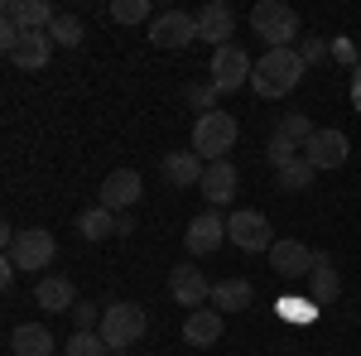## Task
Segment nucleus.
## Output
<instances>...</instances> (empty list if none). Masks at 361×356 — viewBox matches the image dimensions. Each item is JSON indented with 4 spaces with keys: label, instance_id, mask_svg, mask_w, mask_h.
I'll list each match as a JSON object with an SVG mask.
<instances>
[{
    "label": "nucleus",
    "instance_id": "2eb2a0df",
    "mask_svg": "<svg viewBox=\"0 0 361 356\" xmlns=\"http://www.w3.org/2000/svg\"><path fill=\"white\" fill-rule=\"evenodd\" d=\"M10 63L15 68H25V73H39V68H49V58H54V39H49V29H29L15 39V49H10Z\"/></svg>",
    "mask_w": 361,
    "mask_h": 356
},
{
    "label": "nucleus",
    "instance_id": "7ed1b4c3",
    "mask_svg": "<svg viewBox=\"0 0 361 356\" xmlns=\"http://www.w3.org/2000/svg\"><path fill=\"white\" fill-rule=\"evenodd\" d=\"M236 135H241L236 116H226L222 106L207 111V116H197V121H193V154H202L207 164H217L226 149L236 145Z\"/></svg>",
    "mask_w": 361,
    "mask_h": 356
},
{
    "label": "nucleus",
    "instance_id": "412c9836",
    "mask_svg": "<svg viewBox=\"0 0 361 356\" xmlns=\"http://www.w3.org/2000/svg\"><path fill=\"white\" fill-rule=\"evenodd\" d=\"M10 352L15 356H54L58 342L44 323H20V328L10 332Z\"/></svg>",
    "mask_w": 361,
    "mask_h": 356
},
{
    "label": "nucleus",
    "instance_id": "f704fd0d",
    "mask_svg": "<svg viewBox=\"0 0 361 356\" xmlns=\"http://www.w3.org/2000/svg\"><path fill=\"white\" fill-rule=\"evenodd\" d=\"M130 231H135V221H130V212H121L116 217V236H130Z\"/></svg>",
    "mask_w": 361,
    "mask_h": 356
},
{
    "label": "nucleus",
    "instance_id": "c756f323",
    "mask_svg": "<svg viewBox=\"0 0 361 356\" xmlns=\"http://www.w3.org/2000/svg\"><path fill=\"white\" fill-rule=\"evenodd\" d=\"M313 130H318V125H313L308 116H299V111H294V116H284V121L275 125V135L294 140V145H308V140H313Z\"/></svg>",
    "mask_w": 361,
    "mask_h": 356
},
{
    "label": "nucleus",
    "instance_id": "aec40b11",
    "mask_svg": "<svg viewBox=\"0 0 361 356\" xmlns=\"http://www.w3.org/2000/svg\"><path fill=\"white\" fill-rule=\"evenodd\" d=\"M183 342L188 347H217L222 342V313L217 308H193L183 318Z\"/></svg>",
    "mask_w": 361,
    "mask_h": 356
},
{
    "label": "nucleus",
    "instance_id": "423d86ee",
    "mask_svg": "<svg viewBox=\"0 0 361 356\" xmlns=\"http://www.w3.org/2000/svg\"><path fill=\"white\" fill-rule=\"evenodd\" d=\"M226 241L236 250H265L270 255V246H275V236H270V217L265 212H255V207H241V212H231L226 217Z\"/></svg>",
    "mask_w": 361,
    "mask_h": 356
},
{
    "label": "nucleus",
    "instance_id": "bb28decb",
    "mask_svg": "<svg viewBox=\"0 0 361 356\" xmlns=\"http://www.w3.org/2000/svg\"><path fill=\"white\" fill-rule=\"evenodd\" d=\"M299 154H304V149H299L294 140H284V135H270V145H265V164L275 168V173H279L284 164H294Z\"/></svg>",
    "mask_w": 361,
    "mask_h": 356
},
{
    "label": "nucleus",
    "instance_id": "a878e982",
    "mask_svg": "<svg viewBox=\"0 0 361 356\" xmlns=\"http://www.w3.org/2000/svg\"><path fill=\"white\" fill-rule=\"evenodd\" d=\"M82 20H78V15H68V10H58V20L54 25H49V39H54V44H63V49H78V44H82Z\"/></svg>",
    "mask_w": 361,
    "mask_h": 356
},
{
    "label": "nucleus",
    "instance_id": "20e7f679",
    "mask_svg": "<svg viewBox=\"0 0 361 356\" xmlns=\"http://www.w3.org/2000/svg\"><path fill=\"white\" fill-rule=\"evenodd\" d=\"M145 328H149V313L140 303H111V308H102V337H106L111 352H130L145 337Z\"/></svg>",
    "mask_w": 361,
    "mask_h": 356
},
{
    "label": "nucleus",
    "instance_id": "5701e85b",
    "mask_svg": "<svg viewBox=\"0 0 361 356\" xmlns=\"http://www.w3.org/2000/svg\"><path fill=\"white\" fill-rule=\"evenodd\" d=\"M308 284H313V303H333L342 279L333 270V255L328 250H313V270H308Z\"/></svg>",
    "mask_w": 361,
    "mask_h": 356
},
{
    "label": "nucleus",
    "instance_id": "c85d7f7f",
    "mask_svg": "<svg viewBox=\"0 0 361 356\" xmlns=\"http://www.w3.org/2000/svg\"><path fill=\"white\" fill-rule=\"evenodd\" d=\"M111 347H106V337L102 332H73L68 337V356H106Z\"/></svg>",
    "mask_w": 361,
    "mask_h": 356
},
{
    "label": "nucleus",
    "instance_id": "ddd939ff",
    "mask_svg": "<svg viewBox=\"0 0 361 356\" xmlns=\"http://www.w3.org/2000/svg\"><path fill=\"white\" fill-rule=\"evenodd\" d=\"M270 270H275L279 279H308V270H313V250H308L304 241H294V236H284V241L270 246Z\"/></svg>",
    "mask_w": 361,
    "mask_h": 356
},
{
    "label": "nucleus",
    "instance_id": "f03ea898",
    "mask_svg": "<svg viewBox=\"0 0 361 356\" xmlns=\"http://www.w3.org/2000/svg\"><path fill=\"white\" fill-rule=\"evenodd\" d=\"M250 25H255V39H265V49H294V39H299V10L284 5V0H255Z\"/></svg>",
    "mask_w": 361,
    "mask_h": 356
},
{
    "label": "nucleus",
    "instance_id": "4468645a",
    "mask_svg": "<svg viewBox=\"0 0 361 356\" xmlns=\"http://www.w3.org/2000/svg\"><path fill=\"white\" fill-rule=\"evenodd\" d=\"M0 20H10L20 34L49 29L58 20V5H49V0H5V5H0Z\"/></svg>",
    "mask_w": 361,
    "mask_h": 356
},
{
    "label": "nucleus",
    "instance_id": "9d476101",
    "mask_svg": "<svg viewBox=\"0 0 361 356\" xmlns=\"http://www.w3.org/2000/svg\"><path fill=\"white\" fill-rule=\"evenodd\" d=\"M140 197H145V183H140L135 168H111V173L102 178V207H111L116 217L130 212Z\"/></svg>",
    "mask_w": 361,
    "mask_h": 356
},
{
    "label": "nucleus",
    "instance_id": "c9c22d12",
    "mask_svg": "<svg viewBox=\"0 0 361 356\" xmlns=\"http://www.w3.org/2000/svg\"><path fill=\"white\" fill-rule=\"evenodd\" d=\"M357 78H361V73H357ZM357 106H361V82H357Z\"/></svg>",
    "mask_w": 361,
    "mask_h": 356
},
{
    "label": "nucleus",
    "instance_id": "6ab92c4d",
    "mask_svg": "<svg viewBox=\"0 0 361 356\" xmlns=\"http://www.w3.org/2000/svg\"><path fill=\"white\" fill-rule=\"evenodd\" d=\"M34 303H39L44 313H73V308H78V289H73L68 274H44V279L34 284Z\"/></svg>",
    "mask_w": 361,
    "mask_h": 356
},
{
    "label": "nucleus",
    "instance_id": "2f4dec72",
    "mask_svg": "<svg viewBox=\"0 0 361 356\" xmlns=\"http://www.w3.org/2000/svg\"><path fill=\"white\" fill-rule=\"evenodd\" d=\"M73 323H78V332H102V308L78 299V308H73Z\"/></svg>",
    "mask_w": 361,
    "mask_h": 356
},
{
    "label": "nucleus",
    "instance_id": "f257e3e1",
    "mask_svg": "<svg viewBox=\"0 0 361 356\" xmlns=\"http://www.w3.org/2000/svg\"><path fill=\"white\" fill-rule=\"evenodd\" d=\"M308 63L299 49H265L260 63H255V73H250V92L260 97V102H279V97H289L294 87L304 82Z\"/></svg>",
    "mask_w": 361,
    "mask_h": 356
},
{
    "label": "nucleus",
    "instance_id": "4be33fe9",
    "mask_svg": "<svg viewBox=\"0 0 361 356\" xmlns=\"http://www.w3.org/2000/svg\"><path fill=\"white\" fill-rule=\"evenodd\" d=\"M250 303H255V289H250V279H217L212 284V308L217 313H246Z\"/></svg>",
    "mask_w": 361,
    "mask_h": 356
},
{
    "label": "nucleus",
    "instance_id": "a211bd4d",
    "mask_svg": "<svg viewBox=\"0 0 361 356\" xmlns=\"http://www.w3.org/2000/svg\"><path fill=\"white\" fill-rule=\"evenodd\" d=\"M231 29H236V15H231V5H222V0H207V5L197 10V39H207L212 49H226Z\"/></svg>",
    "mask_w": 361,
    "mask_h": 356
},
{
    "label": "nucleus",
    "instance_id": "7c9ffc66",
    "mask_svg": "<svg viewBox=\"0 0 361 356\" xmlns=\"http://www.w3.org/2000/svg\"><path fill=\"white\" fill-rule=\"evenodd\" d=\"M217 97H222V92H217L212 82L183 87V102H188V106H197V116H207V111H217Z\"/></svg>",
    "mask_w": 361,
    "mask_h": 356
},
{
    "label": "nucleus",
    "instance_id": "0eeeda50",
    "mask_svg": "<svg viewBox=\"0 0 361 356\" xmlns=\"http://www.w3.org/2000/svg\"><path fill=\"white\" fill-rule=\"evenodd\" d=\"M212 78L207 82L217 87V92H236V87H250V73H255V63L241 44H226V49H212V68H207Z\"/></svg>",
    "mask_w": 361,
    "mask_h": 356
},
{
    "label": "nucleus",
    "instance_id": "f3484780",
    "mask_svg": "<svg viewBox=\"0 0 361 356\" xmlns=\"http://www.w3.org/2000/svg\"><path fill=\"white\" fill-rule=\"evenodd\" d=\"M222 236H226L222 212H197L188 221V231H183V246H188V255H212V250L222 246Z\"/></svg>",
    "mask_w": 361,
    "mask_h": 356
},
{
    "label": "nucleus",
    "instance_id": "1a4fd4ad",
    "mask_svg": "<svg viewBox=\"0 0 361 356\" xmlns=\"http://www.w3.org/2000/svg\"><path fill=\"white\" fill-rule=\"evenodd\" d=\"M347 154H352L347 135H342V130H328V125H318L313 140L304 145V159L318 168V173H323V168H342V164H347Z\"/></svg>",
    "mask_w": 361,
    "mask_h": 356
},
{
    "label": "nucleus",
    "instance_id": "72a5a7b5",
    "mask_svg": "<svg viewBox=\"0 0 361 356\" xmlns=\"http://www.w3.org/2000/svg\"><path fill=\"white\" fill-rule=\"evenodd\" d=\"M333 58H337V63H347V68H357V44H352V39H337V44H333Z\"/></svg>",
    "mask_w": 361,
    "mask_h": 356
},
{
    "label": "nucleus",
    "instance_id": "6e6552de",
    "mask_svg": "<svg viewBox=\"0 0 361 356\" xmlns=\"http://www.w3.org/2000/svg\"><path fill=\"white\" fill-rule=\"evenodd\" d=\"M197 39V15L188 10H159L149 20V44L154 49H188Z\"/></svg>",
    "mask_w": 361,
    "mask_h": 356
},
{
    "label": "nucleus",
    "instance_id": "dca6fc26",
    "mask_svg": "<svg viewBox=\"0 0 361 356\" xmlns=\"http://www.w3.org/2000/svg\"><path fill=\"white\" fill-rule=\"evenodd\" d=\"M202 197L212 202V212L217 207H226L231 197H236V188H241V173H236V164L231 159H217V164H207V173H202Z\"/></svg>",
    "mask_w": 361,
    "mask_h": 356
},
{
    "label": "nucleus",
    "instance_id": "f8f14e48",
    "mask_svg": "<svg viewBox=\"0 0 361 356\" xmlns=\"http://www.w3.org/2000/svg\"><path fill=\"white\" fill-rule=\"evenodd\" d=\"M169 294H173V303L178 308H202V303H212V284L202 279V270H193V265H178V270H169Z\"/></svg>",
    "mask_w": 361,
    "mask_h": 356
},
{
    "label": "nucleus",
    "instance_id": "39448f33",
    "mask_svg": "<svg viewBox=\"0 0 361 356\" xmlns=\"http://www.w3.org/2000/svg\"><path fill=\"white\" fill-rule=\"evenodd\" d=\"M58 255V241L54 231H44V226H25V231H15V241H10V265L15 270H49Z\"/></svg>",
    "mask_w": 361,
    "mask_h": 356
},
{
    "label": "nucleus",
    "instance_id": "9b49d317",
    "mask_svg": "<svg viewBox=\"0 0 361 356\" xmlns=\"http://www.w3.org/2000/svg\"><path fill=\"white\" fill-rule=\"evenodd\" d=\"M159 173H164L169 188H197L202 173H207V159L193 154V149H169L164 159H159Z\"/></svg>",
    "mask_w": 361,
    "mask_h": 356
},
{
    "label": "nucleus",
    "instance_id": "cd10ccee",
    "mask_svg": "<svg viewBox=\"0 0 361 356\" xmlns=\"http://www.w3.org/2000/svg\"><path fill=\"white\" fill-rule=\"evenodd\" d=\"M111 20L116 25H140V20H154L149 0H111Z\"/></svg>",
    "mask_w": 361,
    "mask_h": 356
},
{
    "label": "nucleus",
    "instance_id": "473e14b6",
    "mask_svg": "<svg viewBox=\"0 0 361 356\" xmlns=\"http://www.w3.org/2000/svg\"><path fill=\"white\" fill-rule=\"evenodd\" d=\"M299 54H304V63H323V58L333 54V44H323V39H304V49H299Z\"/></svg>",
    "mask_w": 361,
    "mask_h": 356
},
{
    "label": "nucleus",
    "instance_id": "393cba45",
    "mask_svg": "<svg viewBox=\"0 0 361 356\" xmlns=\"http://www.w3.org/2000/svg\"><path fill=\"white\" fill-rule=\"evenodd\" d=\"M313 178H318V168L308 164L304 154H299L294 164H284V168H279V173H275L279 192H308V188H313Z\"/></svg>",
    "mask_w": 361,
    "mask_h": 356
},
{
    "label": "nucleus",
    "instance_id": "b1692460",
    "mask_svg": "<svg viewBox=\"0 0 361 356\" xmlns=\"http://www.w3.org/2000/svg\"><path fill=\"white\" fill-rule=\"evenodd\" d=\"M73 231L82 236V241H106V236H116V212L111 207H87V212H78V221H73Z\"/></svg>",
    "mask_w": 361,
    "mask_h": 356
}]
</instances>
